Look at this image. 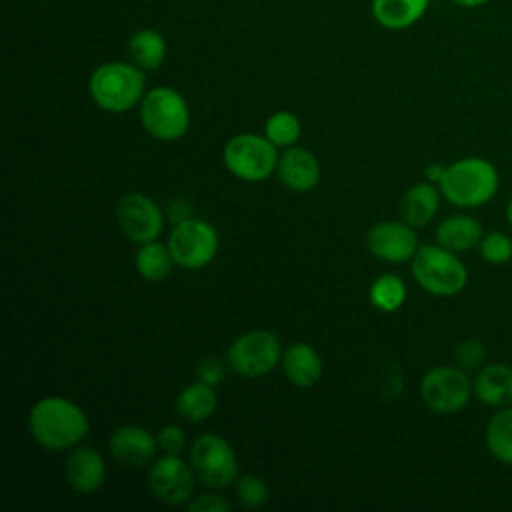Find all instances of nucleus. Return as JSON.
<instances>
[{"label": "nucleus", "mask_w": 512, "mask_h": 512, "mask_svg": "<svg viewBox=\"0 0 512 512\" xmlns=\"http://www.w3.org/2000/svg\"><path fill=\"white\" fill-rule=\"evenodd\" d=\"M430 0H372V16L386 30H406L428 10Z\"/></svg>", "instance_id": "nucleus-21"}, {"label": "nucleus", "mask_w": 512, "mask_h": 512, "mask_svg": "<svg viewBox=\"0 0 512 512\" xmlns=\"http://www.w3.org/2000/svg\"><path fill=\"white\" fill-rule=\"evenodd\" d=\"M166 52V40L154 28H140L128 40V56L144 72L160 68L166 58Z\"/></svg>", "instance_id": "nucleus-22"}, {"label": "nucleus", "mask_w": 512, "mask_h": 512, "mask_svg": "<svg viewBox=\"0 0 512 512\" xmlns=\"http://www.w3.org/2000/svg\"><path fill=\"white\" fill-rule=\"evenodd\" d=\"M88 428L90 424L84 410L62 396L40 398L28 414L32 438L52 452L78 446L86 438Z\"/></svg>", "instance_id": "nucleus-1"}, {"label": "nucleus", "mask_w": 512, "mask_h": 512, "mask_svg": "<svg viewBox=\"0 0 512 512\" xmlns=\"http://www.w3.org/2000/svg\"><path fill=\"white\" fill-rule=\"evenodd\" d=\"M370 302L382 312H396L406 300V286L396 274H382L370 286Z\"/></svg>", "instance_id": "nucleus-26"}, {"label": "nucleus", "mask_w": 512, "mask_h": 512, "mask_svg": "<svg viewBox=\"0 0 512 512\" xmlns=\"http://www.w3.org/2000/svg\"><path fill=\"white\" fill-rule=\"evenodd\" d=\"M134 264L142 278H146L150 282H158V280H164L172 272L174 258L170 254L168 244L164 246V244L152 240V242L140 244Z\"/></svg>", "instance_id": "nucleus-25"}, {"label": "nucleus", "mask_w": 512, "mask_h": 512, "mask_svg": "<svg viewBox=\"0 0 512 512\" xmlns=\"http://www.w3.org/2000/svg\"><path fill=\"white\" fill-rule=\"evenodd\" d=\"M238 500L246 508H260L268 502V484L256 474H242L236 478Z\"/></svg>", "instance_id": "nucleus-29"}, {"label": "nucleus", "mask_w": 512, "mask_h": 512, "mask_svg": "<svg viewBox=\"0 0 512 512\" xmlns=\"http://www.w3.org/2000/svg\"><path fill=\"white\" fill-rule=\"evenodd\" d=\"M276 174L286 188L294 192H308L320 180V164L310 150L290 146L282 156H278Z\"/></svg>", "instance_id": "nucleus-15"}, {"label": "nucleus", "mask_w": 512, "mask_h": 512, "mask_svg": "<svg viewBox=\"0 0 512 512\" xmlns=\"http://www.w3.org/2000/svg\"><path fill=\"white\" fill-rule=\"evenodd\" d=\"M474 396L480 404L502 408L512 404V366L504 362H486L472 380Z\"/></svg>", "instance_id": "nucleus-17"}, {"label": "nucleus", "mask_w": 512, "mask_h": 512, "mask_svg": "<svg viewBox=\"0 0 512 512\" xmlns=\"http://www.w3.org/2000/svg\"><path fill=\"white\" fill-rule=\"evenodd\" d=\"M140 122L144 130L158 140H178L190 126L188 102L178 90L156 86L148 90L140 102Z\"/></svg>", "instance_id": "nucleus-5"}, {"label": "nucleus", "mask_w": 512, "mask_h": 512, "mask_svg": "<svg viewBox=\"0 0 512 512\" xmlns=\"http://www.w3.org/2000/svg\"><path fill=\"white\" fill-rule=\"evenodd\" d=\"M282 372L296 388H312L322 376V358L314 346L294 342L282 352Z\"/></svg>", "instance_id": "nucleus-18"}, {"label": "nucleus", "mask_w": 512, "mask_h": 512, "mask_svg": "<svg viewBox=\"0 0 512 512\" xmlns=\"http://www.w3.org/2000/svg\"><path fill=\"white\" fill-rule=\"evenodd\" d=\"M116 222L128 240L146 244L160 236L164 228V214L150 196L142 192H128L116 204Z\"/></svg>", "instance_id": "nucleus-11"}, {"label": "nucleus", "mask_w": 512, "mask_h": 512, "mask_svg": "<svg viewBox=\"0 0 512 512\" xmlns=\"http://www.w3.org/2000/svg\"><path fill=\"white\" fill-rule=\"evenodd\" d=\"M302 126L296 114L288 110H278L272 116H268L264 124V136L276 146V148H290L300 138Z\"/></svg>", "instance_id": "nucleus-27"}, {"label": "nucleus", "mask_w": 512, "mask_h": 512, "mask_svg": "<svg viewBox=\"0 0 512 512\" xmlns=\"http://www.w3.org/2000/svg\"><path fill=\"white\" fill-rule=\"evenodd\" d=\"M156 440H158V448L164 454H180L186 446V434L176 424H166L164 428H160L156 434Z\"/></svg>", "instance_id": "nucleus-31"}, {"label": "nucleus", "mask_w": 512, "mask_h": 512, "mask_svg": "<svg viewBox=\"0 0 512 512\" xmlns=\"http://www.w3.org/2000/svg\"><path fill=\"white\" fill-rule=\"evenodd\" d=\"M480 256L492 266H500L512 260V238L500 230H492L482 236L478 244Z\"/></svg>", "instance_id": "nucleus-28"}, {"label": "nucleus", "mask_w": 512, "mask_h": 512, "mask_svg": "<svg viewBox=\"0 0 512 512\" xmlns=\"http://www.w3.org/2000/svg\"><path fill=\"white\" fill-rule=\"evenodd\" d=\"M412 276L422 290L434 296H456L468 282V268L460 256L444 246L424 244L410 260Z\"/></svg>", "instance_id": "nucleus-4"}, {"label": "nucleus", "mask_w": 512, "mask_h": 512, "mask_svg": "<svg viewBox=\"0 0 512 512\" xmlns=\"http://www.w3.org/2000/svg\"><path fill=\"white\" fill-rule=\"evenodd\" d=\"M196 374H198L200 382H206L210 386H218L224 378V364L218 358L208 356V358L200 360V364L196 368Z\"/></svg>", "instance_id": "nucleus-33"}, {"label": "nucleus", "mask_w": 512, "mask_h": 512, "mask_svg": "<svg viewBox=\"0 0 512 512\" xmlns=\"http://www.w3.org/2000/svg\"><path fill=\"white\" fill-rule=\"evenodd\" d=\"M440 194V188L428 180L410 186L400 202L402 220L414 228H422L432 222L440 208Z\"/></svg>", "instance_id": "nucleus-20"}, {"label": "nucleus", "mask_w": 512, "mask_h": 512, "mask_svg": "<svg viewBox=\"0 0 512 512\" xmlns=\"http://www.w3.org/2000/svg\"><path fill=\"white\" fill-rule=\"evenodd\" d=\"M168 248L178 266L202 268L212 262L218 252V234L206 220L190 216L174 224Z\"/></svg>", "instance_id": "nucleus-10"}, {"label": "nucleus", "mask_w": 512, "mask_h": 512, "mask_svg": "<svg viewBox=\"0 0 512 512\" xmlns=\"http://www.w3.org/2000/svg\"><path fill=\"white\" fill-rule=\"evenodd\" d=\"M500 186L496 166L482 156H464L446 166L438 184L442 196L456 208H478L488 204Z\"/></svg>", "instance_id": "nucleus-2"}, {"label": "nucleus", "mask_w": 512, "mask_h": 512, "mask_svg": "<svg viewBox=\"0 0 512 512\" xmlns=\"http://www.w3.org/2000/svg\"><path fill=\"white\" fill-rule=\"evenodd\" d=\"M188 510L190 512H228L230 502L226 498H222L220 494L208 492V494H200L194 500H190Z\"/></svg>", "instance_id": "nucleus-32"}, {"label": "nucleus", "mask_w": 512, "mask_h": 512, "mask_svg": "<svg viewBox=\"0 0 512 512\" xmlns=\"http://www.w3.org/2000/svg\"><path fill=\"white\" fill-rule=\"evenodd\" d=\"M454 362L466 372H476L486 364V346L478 338H464L454 348Z\"/></svg>", "instance_id": "nucleus-30"}, {"label": "nucleus", "mask_w": 512, "mask_h": 512, "mask_svg": "<svg viewBox=\"0 0 512 512\" xmlns=\"http://www.w3.org/2000/svg\"><path fill=\"white\" fill-rule=\"evenodd\" d=\"M216 402L218 398H216L214 386L198 380L180 390L176 398V410L186 422L196 424V422L208 420L214 414Z\"/></svg>", "instance_id": "nucleus-23"}, {"label": "nucleus", "mask_w": 512, "mask_h": 512, "mask_svg": "<svg viewBox=\"0 0 512 512\" xmlns=\"http://www.w3.org/2000/svg\"><path fill=\"white\" fill-rule=\"evenodd\" d=\"M194 470L180 454H164L148 472V486L152 494L168 506H182L190 502L194 490Z\"/></svg>", "instance_id": "nucleus-12"}, {"label": "nucleus", "mask_w": 512, "mask_h": 512, "mask_svg": "<svg viewBox=\"0 0 512 512\" xmlns=\"http://www.w3.org/2000/svg\"><path fill=\"white\" fill-rule=\"evenodd\" d=\"M472 378L460 366H434L420 380V398L436 414H456L472 398Z\"/></svg>", "instance_id": "nucleus-7"}, {"label": "nucleus", "mask_w": 512, "mask_h": 512, "mask_svg": "<svg viewBox=\"0 0 512 512\" xmlns=\"http://www.w3.org/2000/svg\"><path fill=\"white\" fill-rule=\"evenodd\" d=\"M190 466L196 480L208 488H226L238 478V460L228 444L218 434H202L192 442Z\"/></svg>", "instance_id": "nucleus-8"}, {"label": "nucleus", "mask_w": 512, "mask_h": 512, "mask_svg": "<svg viewBox=\"0 0 512 512\" xmlns=\"http://www.w3.org/2000/svg\"><path fill=\"white\" fill-rule=\"evenodd\" d=\"M366 246L378 260L390 264L412 260L420 248L414 226L404 220L376 222L366 234Z\"/></svg>", "instance_id": "nucleus-13"}, {"label": "nucleus", "mask_w": 512, "mask_h": 512, "mask_svg": "<svg viewBox=\"0 0 512 512\" xmlns=\"http://www.w3.org/2000/svg\"><path fill=\"white\" fill-rule=\"evenodd\" d=\"M444 172H446V166H442L440 162H432V164H428V166L424 168V176H426V180L432 182V184H440Z\"/></svg>", "instance_id": "nucleus-34"}, {"label": "nucleus", "mask_w": 512, "mask_h": 512, "mask_svg": "<svg viewBox=\"0 0 512 512\" xmlns=\"http://www.w3.org/2000/svg\"><path fill=\"white\" fill-rule=\"evenodd\" d=\"M482 236V224L470 214H452L436 228V242L456 254L476 248Z\"/></svg>", "instance_id": "nucleus-19"}, {"label": "nucleus", "mask_w": 512, "mask_h": 512, "mask_svg": "<svg viewBox=\"0 0 512 512\" xmlns=\"http://www.w3.org/2000/svg\"><path fill=\"white\" fill-rule=\"evenodd\" d=\"M146 88L144 70L134 62H104L88 80V92L96 106L106 112L122 114L142 102Z\"/></svg>", "instance_id": "nucleus-3"}, {"label": "nucleus", "mask_w": 512, "mask_h": 512, "mask_svg": "<svg viewBox=\"0 0 512 512\" xmlns=\"http://www.w3.org/2000/svg\"><path fill=\"white\" fill-rule=\"evenodd\" d=\"M228 366L246 378H258L276 368L282 360V346L270 330H250L234 338L226 352Z\"/></svg>", "instance_id": "nucleus-9"}, {"label": "nucleus", "mask_w": 512, "mask_h": 512, "mask_svg": "<svg viewBox=\"0 0 512 512\" xmlns=\"http://www.w3.org/2000/svg\"><path fill=\"white\" fill-rule=\"evenodd\" d=\"M64 470L68 484L80 494L96 492L106 480L104 458L98 450L90 446L74 448L66 458Z\"/></svg>", "instance_id": "nucleus-16"}, {"label": "nucleus", "mask_w": 512, "mask_h": 512, "mask_svg": "<svg viewBox=\"0 0 512 512\" xmlns=\"http://www.w3.org/2000/svg\"><path fill=\"white\" fill-rule=\"evenodd\" d=\"M484 442L492 458L512 466V404L498 408L484 430Z\"/></svg>", "instance_id": "nucleus-24"}, {"label": "nucleus", "mask_w": 512, "mask_h": 512, "mask_svg": "<svg viewBox=\"0 0 512 512\" xmlns=\"http://www.w3.org/2000/svg\"><path fill=\"white\" fill-rule=\"evenodd\" d=\"M506 222H508L510 228H512V198H510L508 204H506Z\"/></svg>", "instance_id": "nucleus-36"}, {"label": "nucleus", "mask_w": 512, "mask_h": 512, "mask_svg": "<svg viewBox=\"0 0 512 512\" xmlns=\"http://www.w3.org/2000/svg\"><path fill=\"white\" fill-rule=\"evenodd\" d=\"M456 6H462V8H480L484 4H488L490 0H452Z\"/></svg>", "instance_id": "nucleus-35"}, {"label": "nucleus", "mask_w": 512, "mask_h": 512, "mask_svg": "<svg viewBox=\"0 0 512 512\" xmlns=\"http://www.w3.org/2000/svg\"><path fill=\"white\" fill-rule=\"evenodd\" d=\"M224 164L240 180L262 182L278 166L276 146L258 134H236L224 146Z\"/></svg>", "instance_id": "nucleus-6"}, {"label": "nucleus", "mask_w": 512, "mask_h": 512, "mask_svg": "<svg viewBox=\"0 0 512 512\" xmlns=\"http://www.w3.org/2000/svg\"><path fill=\"white\" fill-rule=\"evenodd\" d=\"M108 448H110V454L120 464L130 468H140L154 460L158 450V440L150 430L136 424H128L112 432L108 440Z\"/></svg>", "instance_id": "nucleus-14"}]
</instances>
